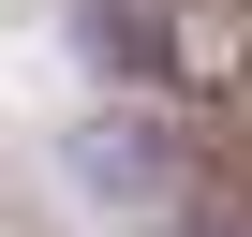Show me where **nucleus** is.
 <instances>
[{"instance_id": "1", "label": "nucleus", "mask_w": 252, "mask_h": 237, "mask_svg": "<svg viewBox=\"0 0 252 237\" xmlns=\"http://www.w3.org/2000/svg\"><path fill=\"white\" fill-rule=\"evenodd\" d=\"M119 59L178 104H237L252 89V0H104Z\"/></svg>"}]
</instances>
